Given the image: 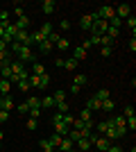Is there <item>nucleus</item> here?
Returning a JSON list of instances; mask_svg holds the SVG:
<instances>
[{
    "label": "nucleus",
    "instance_id": "obj_26",
    "mask_svg": "<svg viewBox=\"0 0 136 152\" xmlns=\"http://www.w3.org/2000/svg\"><path fill=\"white\" fill-rule=\"evenodd\" d=\"M39 50H41V55H48L52 50V43L50 41H43V43H39Z\"/></svg>",
    "mask_w": 136,
    "mask_h": 152
},
{
    "label": "nucleus",
    "instance_id": "obj_24",
    "mask_svg": "<svg viewBox=\"0 0 136 152\" xmlns=\"http://www.w3.org/2000/svg\"><path fill=\"white\" fill-rule=\"evenodd\" d=\"M55 107H57V114H68V111H71V107H68V102H57Z\"/></svg>",
    "mask_w": 136,
    "mask_h": 152
},
{
    "label": "nucleus",
    "instance_id": "obj_37",
    "mask_svg": "<svg viewBox=\"0 0 136 152\" xmlns=\"http://www.w3.org/2000/svg\"><path fill=\"white\" fill-rule=\"evenodd\" d=\"M39 116H41V107H32L30 109V118H36V121H39Z\"/></svg>",
    "mask_w": 136,
    "mask_h": 152
},
{
    "label": "nucleus",
    "instance_id": "obj_2",
    "mask_svg": "<svg viewBox=\"0 0 136 152\" xmlns=\"http://www.w3.org/2000/svg\"><path fill=\"white\" fill-rule=\"evenodd\" d=\"M104 136H107L109 141H113V139H123V134H120V129H118V127L113 125L111 121H107V129H104Z\"/></svg>",
    "mask_w": 136,
    "mask_h": 152
},
{
    "label": "nucleus",
    "instance_id": "obj_31",
    "mask_svg": "<svg viewBox=\"0 0 136 152\" xmlns=\"http://www.w3.org/2000/svg\"><path fill=\"white\" fill-rule=\"evenodd\" d=\"M118 34H120V30H116V27H109V30H107V37H109L111 41H116Z\"/></svg>",
    "mask_w": 136,
    "mask_h": 152
},
{
    "label": "nucleus",
    "instance_id": "obj_43",
    "mask_svg": "<svg viewBox=\"0 0 136 152\" xmlns=\"http://www.w3.org/2000/svg\"><path fill=\"white\" fill-rule=\"evenodd\" d=\"M129 116H134V107L127 104V107H125V118H129Z\"/></svg>",
    "mask_w": 136,
    "mask_h": 152
},
{
    "label": "nucleus",
    "instance_id": "obj_36",
    "mask_svg": "<svg viewBox=\"0 0 136 152\" xmlns=\"http://www.w3.org/2000/svg\"><path fill=\"white\" fill-rule=\"evenodd\" d=\"M127 27L132 30V34L136 32V16H129V18H127Z\"/></svg>",
    "mask_w": 136,
    "mask_h": 152
},
{
    "label": "nucleus",
    "instance_id": "obj_17",
    "mask_svg": "<svg viewBox=\"0 0 136 152\" xmlns=\"http://www.w3.org/2000/svg\"><path fill=\"white\" fill-rule=\"evenodd\" d=\"M0 98H2V109H5V111H12L14 109V100L9 98V95H0Z\"/></svg>",
    "mask_w": 136,
    "mask_h": 152
},
{
    "label": "nucleus",
    "instance_id": "obj_30",
    "mask_svg": "<svg viewBox=\"0 0 136 152\" xmlns=\"http://www.w3.org/2000/svg\"><path fill=\"white\" fill-rule=\"evenodd\" d=\"M48 84H50V75L45 73V75H41V77H39V89H45Z\"/></svg>",
    "mask_w": 136,
    "mask_h": 152
},
{
    "label": "nucleus",
    "instance_id": "obj_4",
    "mask_svg": "<svg viewBox=\"0 0 136 152\" xmlns=\"http://www.w3.org/2000/svg\"><path fill=\"white\" fill-rule=\"evenodd\" d=\"M14 41H16V43H20V45H27V48H30V32L27 30H18L16 32V37H14Z\"/></svg>",
    "mask_w": 136,
    "mask_h": 152
},
{
    "label": "nucleus",
    "instance_id": "obj_18",
    "mask_svg": "<svg viewBox=\"0 0 136 152\" xmlns=\"http://www.w3.org/2000/svg\"><path fill=\"white\" fill-rule=\"evenodd\" d=\"M39 145H41V150H43V152H55V150H57V148L52 145V143H50L48 139H41V143H39Z\"/></svg>",
    "mask_w": 136,
    "mask_h": 152
},
{
    "label": "nucleus",
    "instance_id": "obj_48",
    "mask_svg": "<svg viewBox=\"0 0 136 152\" xmlns=\"http://www.w3.org/2000/svg\"><path fill=\"white\" fill-rule=\"evenodd\" d=\"M14 14H16L18 18H23V16H25V14H23V9H20V7H16V9H14Z\"/></svg>",
    "mask_w": 136,
    "mask_h": 152
},
{
    "label": "nucleus",
    "instance_id": "obj_6",
    "mask_svg": "<svg viewBox=\"0 0 136 152\" xmlns=\"http://www.w3.org/2000/svg\"><path fill=\"white\" fill-rule=\"evenodd\" d=\"M111 145V141L107 139V136H97L95 139V143H93V150H97V152H107V148Z\"/></svg>",
    "mask_w": 136,
    "mask_h": 152
},
{
    "label": "nucleus",
    "instance_id": "obj_7",
    "mask_svg": "<svg viewBox=\"0 0 136 152\" xmlns=\"http://www.w3.org/2000/svg\"><path fill=\"white\" fill-rule=\"evenodd\" d=\"M75 145H77V148H75L77 152H91V150H93V143H91L89 139H79Z\"/></svg>",
    "mask_w": 136,
    "mask_h": 152
},
{
    "label": "nucleus",
    "instance_id": "obj_50",
    "mask_svg": "<svg viewBox=\"0 0 136 152\" xmlns=\"http://www.w3.org/2000/svg\"><path fill=\"white\" fill-rule=\"evenodd\" d=\"M0 39H5V27L0 25Z\"/></svg>",
    "mask_w": 136,
    "mask_h": 152
},
{
    "label": "nucleus",
    "instance_id": "obj_52",
    "mask_svg": "<svg viewBox=\"0 0 136 152\" xmlns=\"http://www.w3.org/2000/svg\"><path fill=\"white\" fill-rule=\"evenodd\" d=\"M0 111H2V98H0Z\"/></svg>",
    "mask_w": 136,
    "mask_h": 152
},
{
    "label": "nucleus",
    "instance_id": "obj_28",
    "mask_svg": "<svg viewBox=\"0 0 136 152\" xmlns=\"http://www.w3.org/2000/svg\"><path fill=\"white\" fill-rule=\"evenodd\" d=\"M25 127H27V129H30V132H34V129H36V127H39V121H36V118H27Z\"/></svg>",
    "mask_w": 136,
    "mask_h": 152
},
{
    "label": "nucleus",
    "instance_id": "obj_53",
    "mask_svg": "<svg viewBox=\"0 0 136 152\" xmlns=\"http://www.w3.org/2000/svg\"><path fill=\"white\" fill-rule=\"evenodd\" d=\"M68 152H77V150H75V148H73V150H68Z\"/></svg>",
    "mask_w": 136,
    "mask_h": 152
},
{
    "label": "nucleus",
    "instance_id": "obj_33",
    "mask_svg": "<svg viewBox=\"0 0 136 152\" xmlns=\"http://www.w3.org/2000/svg\"><path fill=\"white\" fill-rule=\"evenodd\" d=\"M61 139H64V136H59V134H52V136H50V139H48V141H50V143H52V145H55V148H59V143H61Z\"/></svg>",
    "mask_w": 136,
    "mask_h": 152
},
{
    "label": "nucleus",
    "instance_id": "obj_41",
    "mask_svg": "<svg viewBox=\"0 0 136 152\" xmlns=\"http://www.w3.org/2000/svg\"><path fill=\"white\" fill-rule=\"evenodd\" d=\"M59 39H61V37H59L57 32H52L50 37H48V41H50V43H52V45H55V43H57V41H59Z\"/></svg>",
    "mask_w": 136,
    "mask_h": 152
},
{
    "label": "nucleus",
    "instance_id": "obj_46",
    "mask_svg": "<svg viewBox=\"0 0 136 152\" xmlns=\"http://www.w3.org/2000/svg\"><path fill=\"white\" fill-rule=\"evenodd\" d=\"M79 91H82V86H77V84H73V86H71V93H73V95H77Z\"/></svg>",
    "mask_w": 136,
    "mask_h": 152
},
{
    "label": "nucleus",
    "instance_id": "obj_25",
    "mask_svg": "<svg viewBox=\"0 0 136 152\" xmlns=\"http://www.w3.org/2000/svg\"><path fill=\"white\" fill-rule=\"evenodd\" d=\"M61 68H66V70H75L77 68V61L75 59H64V66Z\"/></svg>",
    "mask_w": 136,
    "mask_h": 152
},
{
    "label": "nucleus",
    "instance_id": "obj_45",
    "mask_svg": "<svg viewBox=\"0 0 136 152\" xmlns=\"http://www.w3.org/2000/svg\"><path fill=\"white\" fill-rule=\"evenodd\" d=\"M107 152H123V148H120V145H113V143H111V145L107 148Z\"/></svg>",
    "mask_w": 136,
    "mask_h": 152
},
{
    "label": "nucleus",
    "instance_id": "obj_5",
    "mask_svg": "<svg viewBox=\"0 0 136 152\" xmlns=\"http://www.w3.org/2000/svg\"><path fill=\"white\" fill-rule=\"evenodd\" d=\"M116 16H118L120 20H123V18H129V16H132V5H127V2L118 5V7H116Z\"/></svg>",
    "mask_w": 136,
    "mask_h": 152
},
{
    "label": "nucleus",
    "instance_id": "obj_32",
    "mask_svg": "<svg viewBox=\"0 0 136 152\" xmlns=\"http://www.w3.org/2000/svg\"><path fill=\"white\" fill-rule=\"evenodd\" d=\"M59 48V50H66V48H68V45H71V41H68V39H59L57 43H55Z\"/></svg>",
    "mask_w": 136,
    "mask_h": 152
},
{
    "label": "nucleus",
    "instance_id": "obj_56",
    "mask_svg": "<svg viewBox=\"0 0 136 152\" xmlns=\"http://www.w3.org/2000/svg\"><path fill=\"white\" fill-rule=\"evenodd\" d=\"M0 145H2V143H0Z\"/></svg>",
    "mask_w": 136,
    "mask_h": 152
},
{
    "label": "nucleus",
    "instance_id": "obj_47",
    "mask_svg": "<svg viewBox=\"0 0 136 152\" xmlns=\"http://www.w3.org/2000/svg\"><path fill=\"white\" fill-rule=\"evenodd\" d=\"M59 27H61V30H71V23H68V20H61V23H59Z\"/></svg>",
    "mask_w": 136,
    "mask_h": 152
},
{
    "label": "nucleus",
    "instance_id": "obj_19",
    "mask_svg": "<svg viewBox=\"0 0 136 152\" xmlns=\"http://www.w3.org/2000/svg\"><path fill=\"white\" fill-rule=\"evenodd\" d=\"M77 118H79V121H84V123H89V121H93V111H89V109H82Z\"/></svg>",
    "mask_w": 136,
    "mask_h": 152
},
{
    "label": "nucleus",
    "instance_id": "obj_44",
    "mask_svg": "<svg viewBox=\"0 0 136 152\" xmlns=\"http://www.w3.org/2000/svg\"><path fill=\"white\" fill-rule=\"evenodd\" d=\"M0 64H9V57H7V50L0 52Z\"/></svg>",
    "mask_w": 136,
    "mask_h": 152
},
{
    "label": "nucleus",
    "instance_id": "obj_55",
    "mask_svg": "<svg viewBox=\"0 0 136 152\" xmlns=\"http://www.w3.org/2000/svg\"><path fill=\"white\" fill-rule=\"evenodd\" d=\"M0 68H2V64H0Z\"/></svg>",
    "mask_w": 136,
    "mask_h": 152
},
{
    "label": "nucleus",
    "instance_id": "obj_57",
    "mask_svg": "<svg viewBox=\"0 0 136 152\" xmlns=\"http://www.w3.org/2000/svg\"><path fill=\"white\" fill-rule=\"evenodd\" d=\"M95 152H97V150H95Z\"/></svg>",
    "mask_w": 136,
    "mask_h": 152
},
{
    "label": "nucleus",
    "instance_id": "obj_11",
    "mask_svg": "<svg viewBox=\"0 0 136 152\" xmlns=\"http://www.w3.org/2000/svg\"><path fill=\"white\" fill-rule=\"evenodd\" d=\"M55 7H57V2H55V0H43V2H41L43 14H52V12H55Z\"/></svg>",
    "mask_w": 136,
    "mask_h": 152
},
{
    "label": "nucleus",
    "instance_id": "obj_34",
    "mask_svg": "<svg viewBox=\"0 0 136 152\" xmlns=\"http://www.w3.org/2000/svg\"><path fill=\"white\" fill-rule=\"evenodd\" d=\"M16 84H18V89L23 91V93H25V91H30V82H27V80H18Z\"/></svg>",
    "mask_w": 136,
    "mask_h": 152
},
{
    "label": "nucleus",
    "instance_id": "obj_14",
    "mask_svg": "<svg viewBox=\"0 0 136 152\" xmlns=\"http://www.w3.org/2000/svg\"><path fill=\"white\" fill-rule=\"evenodd\" d=\"M12 91V82L9 80H0V95H9Z\"/></svg>",
    "mask_w": 136,
    "mask_h": 152
},
{
    "label": "nucleus",
    "instance_id": "obj_15",
    "mask_svg": "<svg viewBox=\"0 0 136 152\" xmlns=\"http://www.w3.org/2000/svg\"><path fill=\"white\" fill-rule=\"evenodd\" d=\"M14 27H16V30H27V27H30V18H27V16L18 18L16 23H14Z\"/></svg>",
    "mask_w": 136,
    "mask_h": 152
},
{
    "label": "nucleus",
    "instance_id": "obj_12",
    "mask_svg": "<svg viewBox=\"0 0 136 152\" xmlns=\"http://www.w3.org/2000/svg\"><path fill=\"white\" fill-rule=\"evenodd\" d=\"M95 100H100V102H104V100H109L111 98V93H109V89H100V91H95V95H93Z\"/></svg>",
    "mask_w": 136,
    "mask_h": 152
},
{
    "label": "nucleus",
    "instance_id": "obj_42",
    "mask_svg": "<svg viewBox=\"0 0 136 152\" xmlns=\"http://www.w3.org/2000/svg\"><path fill=\"white\" fill-rule=\"evenodd\" d=\"M7 121H9V111L2 109V111H0V123H7Z\"/></svg>",
    "mask_w": 136,
    "mask_h": 152
},
{
    "label": "nucleus",
    "instance_id": "obj_39",
    "mask_svg": "<svg viewBox=\"0 0 136 152\" xmlns=\"http://www.w3.org/2000/svg\"><path fill=\"white\" fill-rule=\"evenodd\" d=\"M100 55H102V57H111V48L109 45H102V48H100Z\"/></svg>",
    "mask_w": 136,
    "mask_h": 152
},
{
    "label": "nucleus",
    "instance_id": "obj_10",
    "mask_svg": "<svg viewBox=\"0 0 136 152\" xmlns=\"http://www.w3.org/2000/svg\"><path fill=\"white\" fill-rule=\"evenodd\" d=\"M73 148H75V143H73V141L68 139V136H64V139H61V143H59V148H57V150H61V152H68V150H73Z\"/></svg>",
    "mask_w": 136,
    "mask_h": 152
},
{
    "label": "nucleus",
    "instance_id": "obj_16",
    "mask_svg": "<svg viewBox=\"0 0 136 152\" xmlns=\"http://www.w3.org/2000/svg\"><path fill=\"white\" fill-rule=\"evenodd\" d=\"M32 75H45V66L41 61H34L32 64Z\"/></svg>",
    "mask_w": 136,
    "mask_h": 152
},
{
    "label": "nucleus",
    "instance_id": "obj_20",
    "mask_svg": "<svg viewBox=\"0 0 136 152\" xmlns=\"http://www.w3.org/2000/svg\"><path fill=\"white\" fill-rule=\"evenodd\" d=\"M113 107H116V102L109 98V100H104V102H102V107H100V109H102V111H107V114H111V111H113Z\"/></svg>",
    "mask_w": 136,
    "mask_h": 152
},
{
    "label": "nucleus",
    "instance_id": "obj_8",
    "mask_svg": "<svg viewBox=\"0 0 136 152\" xmlns=\"http://www.w3.org/2000/svg\"><path fill=\"white\" fill-rule=\"evenodd\" d=\"M86 55H89V52H86L82 45H75V48H73V59H75V61H84Z\"/></svg>",
    "mask_w": 136,
    "mask_h": 152
},
{
    "label": "nucleus",
    "instance_id": "obj_13",
    "mask_svg": "<svg viewBox=\"0 0 136 152\" xmlns=\"http://www.w3.org/2000/svg\"><path fill=\"white\" fill-rule=\"evenodd\" d=\"M100 107H102V102L95 100V98H91V100L86 102V109H89V111H100Z\"/></svg>",
    "mask_w": 136,
    "mask_h": 152
},
{
    "label": "nucleus",
    "instance_id": "obj_40",
    "mask_svg": "<svg viewBox=\"0 0 136 152\" xmlns=\"http://www.w3.org/2000/svg\"><path fill=\"white\" fill-rule=\"evenodd\" d=\"M95 129H97V134H104V129H107V121L97 123V125H95Z\"/></svg>",
    "mask_w": 136,
    "mask_h": 152
},
{
    "label": "nucleus",
    "instance_id": "obj_29",
    "mask_svg": "<svg viewBox=\"0 0 136 152\" xmlns=\"http://www.w3.org/2000/svg\"><path fill=\"white\" fill-rule=\"evenodd\" d=\"M86 82H89V77H86V75H82V73H79V75H75V82H73V84H77V86H84Z\"/></svg>",
    "mask_w": 136,
    "mask_h": 152
},
{
    "label": "nucleus",
    "instance_id": "obj_51",
    "mask_svg": "<svg viewBox=\"0 0 136 152\" xmlns=\"http://www.w3.org/2000/svg\"><path fill=\"white\" fill-rule=\"evenodd\" d=\"M2 136H5V134H2V132H0V143H2Z\"/></svg>",
    "mask_w": 136,
    "mask_h": 152
},
{
    "label": "nucleus",
    "instance_id": "obj_38",
    "mask_svg": "<svg viewBox=\"0 0 136 152\" xmlns=\"http://www.w3.org/2000/svg\"><path fill=\"white\" fill-rule=\"evenodd\" d=\"M73 121H75V116H71V114H64V125L73 127Z\"/></svg>",
    "mask_w": 136,
    "mask_h": 152
},
{
    "label": "nucleus",
    "instance_id": "obj_49",
    "mask_svg": "<svg viewBox=\"0 0 136 152\" xmlns=\"http://www.w3.org/2000/svg\"><path fill=\"white\" fill-rule=\"evenodd\" d=\"M129 50H132V52L136 50V39H132V41H129Z\"/></svg>",
    "mask_w": 136,
    "mask_h": 152
},
{
    "label": "nucleus",
    "instance_id": "obj_23",
    "mask_svg": "<svg viewBox=\"0 0 136 152\" xmlns=\"http://www.w3.org/2000/svg\"><path fill=\"white\" fill-rule=\"evenodd\" d=\"M41 107H43V109H52V107H55V100H52V95H45L43 100H41Z\"/></svg>",
    "mask_w": 136,
    "mask_h": 152
},
{
    "label": "nucleus",
    "instance_id": "obj_3",
    "mask_svg": "<svg viewBox=\"0 0 136 152\" xmlns=\"http://www.w3.org/2000/svg\"><path fill=\"white\" fill-rule=\"evenodd\" d=\"M97 14H100V18H104L107 23H109L113 16H116V7H109V5H104V7H100L97 9Z\"/></svg>",
    "mask_w": 136,
    "mask_h": 152
},
{
    "label": "nucleus",
    "instance_id": "obj_54",
    "mask_svg": "<svg viewBox=\"0 0 136 152\" xmlns=\"http://www.w3.org/2000/svg\"><path fill=\"white\" fill-rule=\"evenodd\" d=\"M55 152H61V150H55Z\"/></svg>",
    "mask_w": 136,
    "mask_h": 152
},
{
    "label": "nucleus",
    "instance_id": "obj_21",
    "mask_svg": "<svg viewBox=\"0 0 136 152\" xmlns=\"http://www.w3.org/2000/svg\"><path fill=\"white\" fill-rule=\"evenodd\" d=\"M52 100H55V104H57V102H66V91H64V89L55 91V95H52Z\"/></svg>",
    "mask_w": 136,
    "mask_h": 152
},
{
    "label": "nucleus",
    "instance_id": "obj_35",
    "mask_svg": "<svg viewBox=\"0 0 136 152\" xmlns=\"http://www.w3.org/2000/svg\"><path fill=\"white\" fill-rule=\"evenodd\" d=\"M41 32H43L45 37H50L52 34V23H43V25H41Z\"/></svg>",
    "mask_w": 136,
    "mask_h": 152
},
{
    "label": "nucleus",
    "instance_id": "obj_1",
    "mask_svg": "<svg viewBox=\"0 0 136 152\" xmlns=\"http://www.w3.org/2000/svg\"><path fill=\"white\" fill-rule=\"evenodd\" d=\"M12 50L18 55V59L20 61H36V55L32 52V48H27V45H20V43H16V41H12Z\"/></svg>",
    "mask_w": 136,
    "mask_h": 152
},
{
    "label": "nucleus",
    "instance_id": "obj_9",
    "mask_svg": "<svg viewBox=\"0 0 136 152\" xmlns=\"http://www.w3.org/2000/svg\"><path fill=\"white\" fill-rule=\"evenodd\" d=\"M79 27H82V30H91V27H93V16H91V14H84V16L79 18Z\"/></svg>",
    "mask_w": 136,
    "mask_h": 152
},
{
    "label": "nucleus",
    "instance_id": "obj_22",
    "mask_svg": "<svg viewBox=\"0 0 136 152\" xmlns=\"http://www.w3.org/2000/svg\"><path fill=\"white\" fill-rule=\"evenodd\" d=\"M0 75H2V80H12V68H9V64H2Z\"/></svg>",
    "mask_w": 136,
    "mask_h": 152
},
{
    "label": "nucleus",
    "instance_id": "obj_27",
    "mask_svg": "<svg viewBox=\"0 0 136 152\" xmlns=\"http://www.w3.org/2000/svg\"><path fill=\"white\" fill-rule=\"evenodd\" d=\"M16 111H18L20 116H25V114H30V104H27V102H20L18 107H16Z\"/></svg>",
    "mask_w": 136,
    "mask_h": 152
}]
</instances>
